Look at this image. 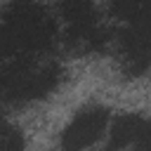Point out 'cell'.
Here are the masks:
<instances>
[{
  "label": "cell",
  "instance_id": "5b68a950",
  "mask_svg": "<svg viewBox=\"0 0 151 151\" xmlns=\"http://www.w3.org/2000/svg\"><path fill=\"white\" fill-rule=\"evenodd\" d=\"M142 123H144V118L132 116V113L118 116V118L113 120L111 146H127V144H137V137H139Z\"/></svg>",
  "mask_w": 151,
  "mask_h": 151
},
{
  "label": "cell",
  "instance_id": "8992f818",
  "mask_svg": "<svg viewBox=\"0 0 151 151\" xmlns=\"http://www.w3.org/2000/svg\"><path fill=\"white\" fill-rule=\"evenodd\" d=\"M61 17L68 21V28L87 26L97 21L92 0H61Z\"/></svg>",
  "mask_w": 151,
  "mask_h": 151
},
{
  "label": "cell",
  "instance_id": "3957f363",
  "mask_svg": "<svg viewBox=\"0 0 151 151\" xmlns=\"http://www.w3.org/2000/svg\"><path fill=\"white\" fill-rule=\"evenodd\" d=\"M109 123V111L101 106H87L73 116L68 127L64 130L61 146L64 149H85L99 139Z\"/></svg>",
  "mask_w": 151,
  "mask_h": 151
},
{
  "label": "cell",
  "instance_id": "9c48e42d",
  "mask_svg": "<svg viewBox=\"0 0 151 151\" xmlns=\"http://www.w3.org/2000/svg\"><path fill=\"white\" fill-rule=\"evenodd\" d=\"M137 146L151 149V120L142 123V130H139V137H137Z\"/></svg>",
  "mask_w": 151,
  "mask_h": 151
},
{
  "label": "cell",
  "instance_id": "7a4b0ae2",
  "mask_svg": "<svg viewBox=\"0 0 151 151\" xmlns=\"http://www.w3.org/2000/svg\"><path fill=\"white\" fill-rule=\"evenodd\" d=\"M61 80V68L57 64L33 68V61L21 54L0 71V92L7 101H31L47 97Z\"/></svg>",
  "mask_w": 151,
  "mask_h": 151
},
{
  "label": "cell",
  "instance_id": "ba28073f",
  "mask_svg": "<svg viewBox=\"0 0 151 151\" xmlns=\"http://www.w3.org/2000/svg\"><path fill=\"white\" fill-rule=\"evenodd\" d=\"M142 2H144V0H113V2H111V12H113L116 17H120V19H132V17L139 12Z\"/></svg>",
  "mask_w": 151,
  "mask_h": 151
},
{
  "label": "cell",
  "instance_id": "277c9868",
  "mask_svg": "<svg viewBox=\"0 0 151 151\" xmlns=\"http://www.w3.org/2000/svg\"><path fill=\"white\" fill-rule=\"evenodd\" d=\"M130 28L123 33V66L127 76H142L151 66V26L142 19H130Z\"/></svg>",
  "mask_w": 151,
  "mask_h": 151
},
{
  "label": "cell",
  "instance_id": "6da1fadb",
  "mask_svg": "<svg viewBox=\"0 0 151 151\" xmlns=\"http://www.w3.org/2000/svg\"><path fill=\"white\" fill-rule=\"evenodd\" d=\"M54 21L35 0H12L2 12L0 24V52L28 54L45 50L54 40Z\"/></svg>",
  "mask_w": 151,
  "mask_h": 151
},
{
  "label": "cell",
  "instance_id": "52a82bcc",
  "mask_svg": "<svg viewBox=\"0 0 151 151\" xmlns=\"http://www.w3.org/2000/svg\"><path fill=\"white\" fill-rule=\"evenodd\" d=\"M14 149H21V134L5 118H0V151H14Z\"/></svg>",
  "mask_w": 151,
  "mask_h": 151
}]
</instances>
